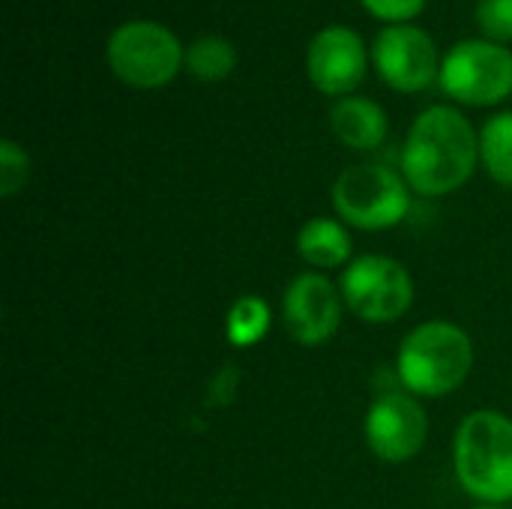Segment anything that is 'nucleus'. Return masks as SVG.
Here are the masks:
<instances>
[{"label": "nucleus", "instance_id": "nucleus-15", "mask_svg": "<svg viewBox=\"0 0 512 509\" xmlns=\"http://www.w3.org/2000/svg\"><path fill=\"white\" fill-rule=\"evenodd\" d=\"M270 321H273V312L267 300L255 294H243L231 303L225 315V336L234 348H255L267 336Z\"/></svg>", "mask_w": 512, "mask_h": 509}, {"label": "nucleus", "instance_id": "nucleus-12", "mask_svg": "<svg viewBox=\"0 0 512 509\" xmlns=\"http://www.w3.org/2000/svg\"><path fill=\"white\" fill-rule=\"evenodd\" d=\"M330 126L336 138L351 150H375L387 138V114L375 99L366 96H345L330 111Z\"/></svg>", "mask_w": 512, "mask_h": 509}, {"label": "nucleus", "instance_id": "nucleus-3", "mask_svg": "<svg viewBox=\"0 0 512 509\" xmlns=\"http://www.w3.org/2000/svg\"><path fill=\"white\" fill-rule=\"evenodd\" d=\"M453 465L462 489L480 504L512 501V420L498 411H474L453 441Z\"/></svg>", "mask_w": 512, "mask_h": 509}, {"label": "nucleus", "instance_id": "nucleus-6", "mask_svg": "<svg viewBox=\"0 0 512 509\" xmlns=\"http://www.w3.org/2000/svg\"><path fill=\"white\" fill-rule=\"evenodd\" d=\"M438 84L462 105H498L512 93V51L489 39H465L441 60Z\"/></svg>", "mask_w": 512, "mask_h": 509}, {"label": "nucleus", "instance_id": "nucleus-8", "mask_svg": "<svg viewBox=\"0 0 512 509\" xmlns=\"http://www.w3.org/2000/svg\"><path fill=\"white\" fill-rule=\"evenodd\" d=\"M372 63L381 81L399 93H420L441 75V60L432 36L414 24L384 27L372 42Z\"/></svg>", "mask_w": 512, "mask_h": 509}, {"label": "nucleus", "instance_id": "nucleus-10", "mask_svg": "<svg viewBox=\"0 0 512 509\" xmlns=\"http://www.w3.org/2000/svg\"><path fill=\"white\" fill-rule=\"evenodd\" d=\"M369 69L366 45L357 30L333 24L312 36L306 51V75L327 96H354Z\"/></svg>", "mask_w": 512, "mask_h": 509}, {"label": "nucleus", "instance_id": "nucleus-13", "mask_svg": "<svg viewBox=\"0 0 512 509\" xmlns=\"http://www.w3.org/2000/svg\"><path fill=\"white\" fill-rule=\"evenodd\" d=\"M351 234L345 231V225L339 219L330 216H315L309 219L300 234H297V252L306 264L318 267V270H336V267H348L351 258Z\"/></svg>", "mask_w": 512, "mask_h": 509}, {"label": "nucleus", "instance_id": "nucleus-14", "mask_svg": "<svg viewBox=\"0 0 512 509\" xmlns=\"http://www.w3.org/2000/svg\"><path fill=\"white\" fill-rule=\"evenodd\" d=\"M234 66H237V48L219 33L198 36L183 57V69L198 81H222L234 72Z\"/></svg>", "mask_w": 512, "mask_h": 509}, {"label": "nucleus", "instance_id": "nucleus-17", "mask_svg": "<svg viewBox=\"0 0 512 509\" xmlns=\"http://www.w3.org/2000/svg\"><path fill=\"white\" fill-rule=\"evenodd\" d=\"M30 177V159L24 153V147H18L12 138L0 141V195L12 198L24 189Z\"/></svg>", "mask_w": 512, "mask_h": 509}, {"label": "nucleus", "instance_id": "nucleus-9", "mask_svg": "<svg viewBox=\"0 0 512 509\" xmlns=\"http://www.w3.org/2000/svg\"><path fill=\"white\" fill-rule=\"evenodd\" d=\"M363 429H366L369 450L381 462L402 465L411 462L426 447L429 417L408 390H390L372 402Z\"/></svg>", "mask_w": 512, "mask_h": 509}, {"label": "nucleus", "instance_id": "nucleus-11", "mask_svg": "<svg viewBox=\"0 0 512 509\" xmlns=\"http://www.w3.org/2000/svg\"><path fill=\"white\" fill-rule=\"evenodd\" d=\"M282 321L297 345L315 348L333 339L342 321V294L321 273H300L282 297Z\"/></svg>", "mask_w": 512, "mask_h": 509}, {"label": "nucleus", "instance_id": "nucleus-20", "mask_svg": "<svg viewBox=\"0 0 512 509\" xmlns=\"http://www.w3.org/2000/svg\"><path fill=\"white\" fill-rule=\"evenodd\" d=\"M474 509H507V507H498V504H483V507H474Z\"/></svg>", "mask_w": 512, "mask_h": 509}, {"label": "nucleus", "instance_id": "nucleus-19", "mask_svg": "<svg viewBox=\"0 0 512 509\" xmlns=\"http://www.w3.org/2000/svg\"><path fill=\"white\" fill-rule=\"evenodd\" d=\"M360 3H363V9L372 18L384 21L387 27L411 24L423 12V6H426V0H360Z\"/></svg>", "mask_w": 512, "mask_h": 509}, {"label": "nucleus", "instance_id": "nucleus-5", "mask_svg": "<svg viewBox=\"0 0 512 509\" xmlns=\"http://www.w3.org/2000/svg\"><path fill=\"white\" fill-rule=\"evenodd\" d=\"M183 57L180 39L156 21H126L108 36V66L135 90L165 87L183 69Z\"/></svg>", "mask_w": 512, "mask_h": 509}, {"label": "nucleus", "instance_id": "nucleus-1", "mask_svg": "<svg viewBox=\"0 0 512 509\" xmlns=\"http://www.w3.org/2000/svg\"><path fill=\"white\" fill-rule=\"evenodd\" d=\"M480 162V135L471 120L450 108H426L405 141L402 150V177L417 195L438 198L465 186Z\"/></svg>", "mask_w": 512, "mask_h": 509}, {"label": "nucleus", "instance_id": "nucleus-2", "mask_svg": "<svg viewBox=\"0 0 512 509\" xmlns=\"http://www.w3.org/2000/svg\"><path fill=\"white\" fill-rule=\"evenodd\" d=\"M474 366L471 336L450 321H426L414 327L396 354L399 384L411 396L444 399L456 393Z\"/></svg>", "mask_w": 512, "mask_h": 509}, {"label": "nucleus", "instance_id": "nucleus-16", "mask_svg": "<svg viewBox=\"0 0 512 509\" xmlns=\"http://www.w3.org/2000/svg\"><path fill=\"white\" fill-rule=\"evenodd\" d=\"M480 159L495 183L512 189V111L486 120L480 132Z\"/></svg>", "mask_w": 512, "mask_h": 509}, {"label": "nucleus", "instance_id": "nucleus-18", "mask_svg": "<svg viewBox=\"0 0 512 509\" xmlns=\"http://www.w3.org/2000/svg\"><path fill=\"white\" fill-rule=\"evenodd\" d=\"M477 24L489 42H512V0H480Z\"/></svg>", "mask_w": 512, "mask_h": 509}, {"label": "nucleus", "instance_id": "nucleus-7", "mask_svg": "<svg viewBox=\"0 0 512 509\" xmlns=\"http://www.w3.org/2000/svg\"><path fill=\"white\" fill-rule=\"evenodd\" d=\"M339 294L369 324H393L414 303L411 273L387 255H360L342 270Z\"/></svg>", "mask_w": 512, "mask_h": 509}, {"label": "nucleus", "instance_id": "nucleus-4", "mask_svg": "<svg viewBox=\"0 0 512 509\" xmlns=\"http://www.w3.org/2000/svg\"><path fill=\"white\" fill-rule=\"evenodd\" d=\"M408 189V180L387 165H351L333 183V207L360 231H387L408 216Z\"/></svg>", "mask_w": 512, "mask_h": 509}]
</instances>
